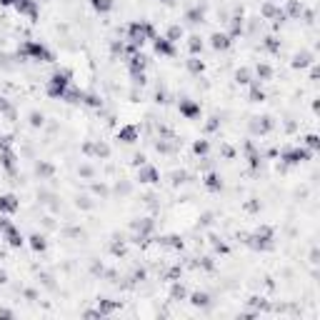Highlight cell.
Instances as JSON below:
<instances>
[{
    "label": "cell",
    "mask_w": 320,
    "mask_h": 320,
    "mask_svg": "<svg viewBox=\"0 0 320 320\" xmlns=\"http://www.w3.org/2000/svg\"><path fill=\"white\" fill-rule=\"evenodd\" d=\"M70 78H73L70 70H58V73H53L50 80L45 83V93H48V98H53V100H63L65 90L70 88Z\"/></svg>",
    "instance_id": "cell-1"
},
{
    "label": "cell",
    "mask_w": 320,
    "mask_h": 320,
    "mask_svg": "<svg viewBox=\"0 0 320 320\" xmlns=\"http://www.w3.org/2000/svg\"><path fill=\"white\" fill-rule=\"evenodd\" d=\"M153 38H155L153 23H148V20H133V23L128 25V40H130L133 45L143 48L145 40H153Z\"/></svg>",
    "instance_id": "cell-2"
},
{
    "label": "cell",
    "mask_w": 320,
    "mask_h": 320,
    "mask_svg": "<svg viewBox=\"0 0 320 320\" xmlns=\"http://www.w3.org/2000/svg\"><path fill=\"white\" fill-rule=\"evenodd\" d=\"M20 55L30 58V60H38V63H53L50 48H45L40 40H28V43H23L20 45Z\"/></svg>",
    "instance_id": "cell-3"
},
{
    "label": "cell",
    "mask_w": 320,
    "mask_h": 320,
    "mask_svg": "<svg viewBox=\"0 0 320 320\" xmlns=\"http://www.w3.org/2000/svg\"><path fill=\"white\" fill-rule=\"evenodd\" d=\"M0 233H3V240L8 243V248L20 250V248L25 245V238H23V233L18 230V225H15L13 220H8V218H0Z\"/></svg>",
    "instance_id": "cell-4"
},
{
    "label": "cell",
    "mask_w": 320,
    "mask_h": 320,
    "mask_svg": "<svg viewBox=\"0 0 320 320\" xmlns=\"http://www.w3.org/2000/svg\"><path fill=\"white\" fill-rule=\"evenodd\" d=\"M273 238H275L273 228H270V225H260V228L250 235L248 245L255 248V250H270V248H273Z\"/></svg>",
    "instance_id": "cell-5"
},
{
    "label": "cell",
    "mask_w": 320,
    "mask_h": 320,
    "mask_svg": "<svg viewBox=\"0 0 320 320\" xmlns=\"http://www.w3.org/2000/svg\"><path fill=\"white\" fill-rule=\"evenodd\" d=\"M310 158H313V153H310L308 148H288V150L280 153V160H283V163H285L288 168L300 165V163H308Z\"/></svg>",
    "instance_id": "cell-6"
},
{
    "label": "cell",
    "mask_w": 320,
    "mask_h": 320,
    "mask_svg": "<svg viewBox=\"0 0 320 320\" xmlns=\"http://www.w3.org/2000/svg\"><path fill=\"white\" fill-rule=\"evenodd\" d=\"M0 168H3L8 175L18 173V155H15L13 145H3V148H0Z\"/></svg>",
    "instance_id": "cell-7"
},
{
    "label": "cell",
    "mask_w": 320,
    "mask_h": 320,
    "mask_svg": "<svg viewBox=\"0 0 320 320\" xmlns=\"http://www.w3.org/2000/svg\"><path fill=\"white\" fill-rule=\"evenodd\" d=\"M13 10L18 13V15H25V18H30L33 23L40 18V8H38V0H18V3L13 5Z\"/></svg>",
    "instance_id": "cell-8"
},
{
    "label": "cell",
    "mask_w": 320,
    "mask_h": 320,
    "mask_svg": "<svg viewBox=\"0 0 320 320\" xmlns=\"http://www.w3.org/2000/svg\"><path fill=\"white\" fill-rule=\"evenodd\" d=\"M153 50L160 58H173L175 55V43H170L165 35H155L153 38Z\"/></svg>",
    "instance_id": "cell-9"
},
{
    "label": "cell",
    "mask_w": 320,
    "mask_h": 320,
    "mask_svg": "<svg viewBox=\"0 0 320 320\" xmlns=\"http://www.w3.org/2000/svg\"><path fill=\"white\" fill-rule=\"evenodd\" d=\"M138 183H140V185H158V183H160V170H158L155 165L143 163V165L138 168Z\"/></svg>",
    "instance_id": "cell-10"
},
{
    "label": "cell",
    "mask_w": 320,
    "mask_h": 320,
    "mask_svg": "<svg viewBox=\"0 0 320 320\" xmlns=\"http://www.w3.org/2000/svg\"><path fill=\"white\" fill-rule=\"evenodd\" d=\"M20 208V200L13 193H0V215H13Z\"/></svg>",
    "instance_id": "cell-11"
},
{
    "label": "cell",
    "mask_w": 320,
    "mask_h": 320,
    "mask_svg": "<svg viewBox=\"0 0 320 320\" xmlns=\"http://www.w3.org/2000/svg\"><path fill=\"white\" fill-rule=\"evenodd\" d=\"M273 128H275V123H273V118H270V115L253 118V123H250V130H253V135H268Z\"/></svg>",
    "instance_id": "cell-12"
},
{
    "label": "cell",
    "mask_w": 320,
    "mask_h": 320,
    "mask_svg": "<svg viewBox=\"0 0 320 320\" xmlns=\"http://www.w3.org/2000/svg\"><path fill=\"white\" fill-rule=\"evenodd\" d=\"M178 110H180V115H183L185 120L200 118V105H198L195 100H190V98H183V100L178 103Z\"/></svg>",
    "instance_id": "cell-13"
},
{
    "label": "cell",
    "mask_w": 320,
    "mask_h": 320,
    "mask_svg": "<svg viewBox=\"0 0 320 320\" xmlns=\"http://www.w3.org/2000/svg\"><path fill=\"white\" fill-rule=\"evenodd\" d=\"M115 138H118L120 143H125V145H133V143L140 138V128H138V125H123V128L115 133Z\"/></svg>",
    "instance_id": "cell-14"
},
{
    "label": "cell",
    "mask_w": 320,
    "mask_h": 320,
    "mask_svg": "<svg viewBox=\"0 0 320 320\" xmlns=\"http://www.w3.org/2000/svg\"><path fill=\"white\" fill-rule=\"evenodd\" d=\"M83 153H85L88 158H93V155H95V158H110V148H108L105 143H100V140H98V143H85V145H83Z\"/></svg>",
    "instance_id": "cell-15"
},
{
    "label": "cell",
    "mask_w": 320,
    "mask_h": 320,
    "mask_svg": "<svg viewBox=\"0 0 320 320\" xmlns=\"http://www.w3.org/2000/svg\"><path fill=\"white\" fill-rule=\"evenodd\" d=\"M230 45H233V38H230L228 33H213V35H210V48H213V50L223 53V50H228Z\"/></svg>",
    "instance_id": "cell-16"
},
{
    "label": "cell",
    "mask_w": 320,
    "mask_h": 320,
    "mask_svg": "<svg viewBox=\"0 0 320 320\" xmlns=\"http://www.w3.org/2000/svg\"><path fill=\"white\" fill-rule=\"evenodd\" d=\"M313 60H315V55H313L310 50H300V53H295V55H293L290 65H293L295 70H305V68H310V65H313Z\"/></svg>",
    "instance_id": "cell-17"
},
{
    "label": "cell",
    "mask_w": 320,
    "mask_h": 320,
    "mask_svg": "<svg viewBox=\"0 0 320 320\" xmlns=\"http://www.w3.org/2000/svg\"><path fill=\"white\" fill-rule=\"evenodd\" d=\"M210 303H213V298H210L205 290L190 293V305H193V308H210Z\"/></svg>",
    "instance_id": "cell-18"
},
{
    "label": "cell",
    "mask_w": 320,
    "mask_h": 320,
    "mask_svg": "<svg viewBox=\"0 0 320 320\" xmlns=\"http://www.w3.org/2000/svg\"><path fill=\"white\" fill-rule=\"evenodd\" d=\"M28 245H30V250H33V253H45V248H48V240H45V235L33 233V235L28 238Z\"/></svg>",
    "instance_id": "cell-19"
},
{
    "label": "cell",
    "mask_w": 320,
    "mask_h": 320,
    "mask_svg": "<svg viewBox=\"0 0 320 320\" xmlns=\"http://www.w3.org/2000/svg\"><path fill=\"white\" fill-rule=\"evenodd\" d=\"M263 18H268V20H275V23H278V20L283 23V20H285V13L280 10L275 3H265V5H263Z\"/></svg>",
    "instance_id": "cell-20"
},
{
    "label": "cell",
    "mask_w": 320,
    "mask_h": 320,
    "mask_svg": "<svg viewBox=\"0 0 320 320\" xmlns=\"http://www.w3.org/2000/svg\"><path fill=\"white\" fill-rule=\"evenodd\" d=\"M145 68H148V60H145L140 53L130 55V60H128V70H130V75H135V73H145Z\"/></svg>",
    "instance_id": "cell-21"
},
{
    "label": "cell",
    "mask_w": 320,
    "mask_h": 320,
    "mask_svg": "<svg viewBox=\"0 0 320 320\" xmlns=\"http://www.w3.org/2000/svg\"><path fill=\"white\" fill-rule=\"evenodd\" d=\"M118 308H120V303H118V300H110V298H100V300H98V313H100L103 318L113 315Z\"/></svg>",
    "instance_id": "cell-22"
},
{
    "label": "cell",
    "mask_w": 320,
    "mask_h": 320,
    "mask_svg": "<svg viewBox=\"0 0 320 320\" xmlns=\"http://www.w3.org/2000/svg\"><path fill=\"white\" fill-rule=\"evenodd\" d=\"M203 183H205V188H208L210 193H220V190H223V178H220L218 173H208Z\"/></svg>",
    "instance_id": "cell-23"
},
{
    "label": "cell",
    "mask_w": 320,
    "mask_h": 320,
    "mask_svg": "<svg viewBox=\"0 0 320 320\" xmlns=\"http://www.w3.org/2000/svg\"><path fill=\"white\" fill-rule=\"evenodd\" d=\"M203 48H205V43H203V38H200V35H190V38H188V50H190V55H200V53H203Z\"/></svg>",
    "instance_id": "cell-24"
},
{
    "label": "cell",
    "mask_w": 320,
    "mask_h": 320,
    "mask_svg": "<svg viewBox=\"0 0 320 320\" xmlns=\"http://www.w3.org/2000/svg\"><path fill=\"white\" fill-rule=\"evenodd\" d=\"M90 5H93V10H95V13L108 15V13L113 10V5H115V0H90Z\"/></svg>",
    "instance_id": "cell-25"
},
{
    "label": "cell",
    "mask_w": 320,
    "mask_h": 320,
    "mask_svg": "<svg viewBox=\"0 0 320 320\" xmlns=\"http://www.w3.org/2000/svg\"><path fill=\"white\" fill-rule=\"evenodd\" d=\"M235 83H238V85H250V83H253L250 68H238V70H235Z\"/></svg>",
    "instance_id": "cell-26"
},
{
    "label": "cell",
    "mask_w": 320,
    "mask_h": 320,
    "mask_svg": "<svg viewBox=\"0 0 320 320\" xmlns=\"http://www.w3.org/2000/svg\"><path fill=\"white\" fill-rule=\"evenodd\" d=\"M185 20H188L190 25L203 23V20H205V10H203V8H190V10L185 13Z\"/></svg>",
    "instance_id": "cell-27"
},
{
    "label": "cell",
    "mask_w": 320,
    "mask_h": 320,
    "mask_svg": "<svg viewBox=\"0 0 320 320\" xmlns=\"http://www.w3.org/2000/svg\"><path fill=\"white\" fill-rule=\"evenodd\" d=\"M185 68H188V70H190L193 75H203V73H205V63L200 60L198 55H193V58H190V60L185 63Z\"/></svg>",
    "instance_id": "cell-28"
},
{
    "label": "cell",
    "mask_w": 320,
    "mask_h": 320,
    "mask_svg": "<svg viewBox=\"0 0 320 320\" xmlns=\"http://www.w3.org/2000/svg\"><path fill=\"white\" fill-rule=\"evenodd\" d=\"M188 298V290L183 283H178V280H173V285H170V300H185Z\"/></svg>",
    "instance_id": "cell-29"
},
{
    "label": "cell",
    "mask_w": 320,
    "mask_h": 320,
    "mask_svg": "<svg viewBox=\"0 0 320 320\" xmlns=\"http://www.w3.org/2000/svg\"><path fill=\"white\" fill-rule=\"evenodd\" d=\"M265 100V90L260 88V80L250 83V103H263Z\"/></svg>",
    "instance_id": "cell-30"
},
{
    "label": "cell",
    "mask_w": 320,
    "mask_h": 320,
    "mask_svg": "<svg viewBox=\"0 0 320 320\" xmlns=\"http://www.w3.org/2000/svg\"><path fill=\"white\" fill-rule=\"evenodd\" d=\"M83 98H85V93L83 90H75V88H68L65 95H63L65 103H83Z\"/></svg>",
    "instance_id": "cell-31"
},
{
    "label": "cell",
    "mask_w": 320,
    "mask_h": 320,
    "mask_svg": "<svg viewBox=\"0 0 320 320\" xmlns=\"http://www.w3.org/2000/svg\"><path fill=\"white\" fill-rule=\"evenodd\" d=\"M303 143H305V148H308L310 153H318V150H320V135H315V133H308V135L303 138Z\"/></svg>",
    "instance_id": "cell-32"
},
{
    "label": "cell",
    "mask_w": 320,
    "mask_h": 320,
    "mask_svg": "<svg viewBox=\"0 0 320 320\" xmlns=\"http://www.w3.org/2000/svg\"><path fill=\"white\" fill-rule=\"evenodd\" d=\"M183 35H185V30H183L180 25H170V28H168V33H165V38L170 40V43H178V40H180Z\"/></svg>",
    "instance_id": "cell-33"
},
{
    "label": "cell",
    "mask_w": 320,
    "mask_h": 320,
    "mask_svg": "<svg viewBox=\"0 0 320 320\" xmlns=\"http://www.w3.org/2000/svg\"><path fill=\"white\" fill-rule=\"evenodd\" d=\"M160 243H163V245H168V248H173V250H183V240H180V238H175V235L160 238Z\"/></svg>",
    "instance_id": "cell-34"
},
{
    "label": "cell",
    "mask_w": 320,
    "mask_h": 320,
    "mask_svg": "<svg viewBox=\"0 0 320 320\" xmlns=\"http://www.w3.org/2000/svg\"><path fill=\"white\" fill-rule=\"evenodd\" d=\"M255 73H258V80H270V78H273V68H270L268 63H258Z\"/></svg>",
    "instance_id": "cell-35"
},
{
    "label": "cell",
    "mask_w": 320,
    "mask_h": 320,
    "mask_svg": "<svg viewBox=\"0 0 320 320\" xmlns=\"http://www.w3.org/2000/svg\"><path fill=\"white\" fill-rule=\"evenodd\" d=\"M133 228H135V230L140 233V238H145L148 233H153V220H150V218H145V220H140V223H135Z\"/></svg>",
    "instance_id": "cell-36"
},
{
    "label": "cell",
    "mask_w": 320,
    "mask_h": 320,
    "mask_svg": "<svg viewBox=\"0 0 320 320\" xmlns=\"http://www.w3.org/2000/svg\"><path fill=\"white\" fill-rule=\"evenodd\" d=\"M193 153L195 155H208L210 153V143L208 140H195L193 143Z\"/></svg>",
    "instance_id": "cell-37"
},
{
    "label": "cell",
    "mask_w": 320,
    "mask_h": 320,
    "mask_svg": "<svg viewBox=\"0 0 320 320\" xmlns=\"http://www.w3.org/2000/svg\"><path fill=\"white\" fill-rule=\"evenodd\" d=\"M303 10H305L303 3H298V0H288V15H290V18H300Z\"/></svg>",
    "instance_id": "cell-38"
},
{
    "label": "cell",
    "mask_w": 320,
    "mask_h": 320,
    "mask_svg": "<svg viewBox=\"0 0 320 320\" xmlns=\"http://www.w3.org/2000/svg\"><path fill=\"white\" fill-rule=\"evenodd\" d=\"M0 115H8V118H15L13 103H10L8 98H0Z\"/></svg>",
    "instance_id": "cell-39"
},
{
    "label": "cell",
    "mask_w": 320,
    "mask_h": 320,
    "mask_svg": "<svg viewBox=\"0 0 320 320\" xmlns=\"http://www.w3.org/2000/svg\"><path fill=\"white\" fill-rule=\"evenodd\" d=\"M245 150H248V158H250V168L255 170V168L260 165V155L255 153V148H253V143H248V145H245Z\"/></svg>",
    "instance_id": "cell-40"
},
{
    "label": "cell",
    "mask_w": 320,
    "mask_h": 320,
    "mask_svg": "<svg viewBox=\"0 0 320 320\" xmlns=\"http://www.w3.org/2000/svg\"><path fill=\"white\" fill-rule=\"evenodd\" d=\"M43 123H45V115L38 113V110H33V113H30V125H33V128H40Z\"/></svg>",
    "instance_id": "cell-41"
},
{
    "label": "cell",
    "mask_w": 320,
    "mask_h": 320,
    "mask_svg": "<svg viewBox=\"0 0 320 320\" xmlns=\"http://www.w3.org/2000/svg\"><path fill=\"white\" fill-rule=\"evenodd\" d=\"M240 30H243V15H235V18H233V28H230V33H228V35H230V38H235Z\"/></svg>",
    "instance_id": "cell-42"
},
{
    "label": "cell",
    "mask_w": 320,
    "mask_h": 320,
    "mask_svg": "<svg viewBox=\"0 0 320 320\" xmlns=\"http://www.w3.org/2000/svg\"><path fill=\"white\" fill-rule=\"evenodd\" d=\"M35 173L43 175V178H50V175H53V165H48V163H38V165H35Z\"/></svg>",
    "instance_id": "cell-43"
},
{
    "label": "cell",
    "mask_w": 320,
    "mask_h": 320,
    "mask_svg": "<svg viewBox=\"0 0 320 320\" xmlns=\"http://www.w3.org/2000/svg\"><path fill=\"white\" fill-rule=\"evenodd\" d=\"M265 48H268L270 53H280V43H278V38L268 35V38H265Z\"/></svg>",
    "instance_id": "cell-44"
},
{
    "label": "cell",
    "mask_w": 320,
    "mask_h": 320,
    "mask_svg": "<svg viewBox=\"0 0 320 320\" xmlns=\"http://www.w3.org/2000/svg\"><path fill=\"white\" fill-rule=\"evenodd\" d=\"M83 103H85V105H90V108H100V105H103V100H100L98 95H88V93H85Z\"/></svg>",
    "instance_id": "cell-45"
},
{
    "label": "cell",
    "mask_w": 320,
    "mask_h": 320,
    "mask_svg": "<svg viewBox=\"0 0 320 320\" xmlns=\"http://www.w3.org/2000/svg\"><path fill=\"white\" fill-rule=\"evenodd\" d=\"M155 148H158V153H173V150H175V145H170V143H165V140L155 143Z\"/></svg>",
    "instance_id": "cell-46"
},
{
    "label": "cell",
    "mask_w": 320,
    "mask_h": 320,
    "mask_svg": "<svg viewBox=\"0 0 320 320\" xmlns=\"http://www.w3.org/2000/svg\"><path fill=\"white\" fill-rule=\"evenodd\" d=\"M178 278H180V265L170 268V270H168V275H165V280H170V283H173V280H178Z\"/></svg>",
    "instance_id": "cell-47"
},
{
    "label": "cell",
    "mask_w": 320,
    "mask_h": 320,
    "mask_svg": "<svg viewBox=\"0 0 320 320\" xmlns=\"http://www.w3.org/2000/svg\"><path fill=\"white\" fill-rule=\"evenodd\" d=\"M248 303H250V305H253V308H260V310H265V308H268V303H265V300H263V298H250V300H248Z\"/></svg>",
    "instance_id": "cell-48"
},
{
    "label": "cell",
    "mask_w": 320,
    "mask_h": 320,
    "mask_svg": "<svg viewBox=\"0 0 320 320\" xmlns=\"http://www.w3.org/2000/svg\"><path fill=\"white\" fill-rule=\"evenodd\" d=\"M218 125H220V120H218V118H210V120H208V125H205V130L213 133V130H218Z\"/></svg>",
    "instance_id": "cell-49"
},
{
    "label": "cell",
    "mask_w": 320,
    "mask_h": 320,
    "mask_svg": "<svg viewBox=\"0 0 320 320\" xmlns=\"http://www.w3.org/2000/svg\"><path fill=\"white\" fill-rule=\"evenodd\" d=\"M200 265H203V270H213V268H215L213 258H203V260H200Z\"/></svg>",
    "instance_id": "cell-50"
},
{
    "label": "cell",
    "mask_w": 320,
    "mask_h": 320,
    "mask_svg": "<svg viewBox=\"0 0 320 320\" xmlns=\"http://www.w3.org/2000/svg\"><path fill=\"white\" fill-rule=\"evenodd\" d=\"M110 50H113V55H118V53L123 55V53H125V45H123V43H113V48H110Z\"/></svg>",
    "instance_id": "cell-51"
},
{
    "label": "cell",
    "mask_w": 320,
    "mask_h": 320,
    "mask_svg": "<svg viewBox=\"0 0 320 320\" xmlns=\"http://www.w3.org/2000/svg\"><path fill=\"white\" fill-rule=\"evenodd\" d=\"M213 248H215L218 253H228V245H225V243H218V240L213 243Z\"/></svg>",
    "instance_id": "cell-52"
},
{
    "label": "cell",
    "mask_w": 320,
    "mask_h": 320,
    "mask_svg": "<svg viewBox=\"0 0 320 320\" xmlns=\"http://www.w3.org/2000/svg\"><path fill=\"white\" fill-rule=\"evenodd\" d=\"M143 163H145V155H135V158H133V165H135V168H140Z\"/></svg>",
    "instance_id": "cell-53"
},
{
    "label": "cell",
    "mask_w": 320,
    "mask_h": 320,
    "mask_svg": "<svg viewBox=\"0 0 320 320\" xmlns=\"http://www.w3.org/2000/svg\"><path fill=\"white\" fill-rule=\"evenodd\" d=\"M83 315H85V318H103V315L98 313V308H95V310H85Z\"/></svg>",
    "instance_id": "cell-54"
},
{
    "label": "cell",
    "mask_w": 320,
    "mask_h": 320,
    "mask_svg": "<svg viewBox=\"0 0 320 320\" xmlns=\"http://www.w3.org/2000/svg\"><path fill=\"white\" fill-rule=\"evenodd\" d=\"M80 175H85V178H90V175H93V168L83 165V168H80Z\"/></svg>",
    "instance_id": "cell-55"
},
{
    "label": "cell",
    "mask_w": 320,
    "mask_h": 320,
    "mask_svg": "<svg viewBox=\"0 0 320 320\" xmlns=\"http://www.w3.org/2000/svg\"><path fill=\"white\" fill-rule=\"evenodd\" d=\"M5 283H8V273L0 268V285H5Z\"/></svg>",
    "instance_id": "cell-56"
},
{
    "label": "cell",
    "mask_w": 320,
    "mask_h": 320,
    "mask_svg": "<svg viewBox=\"0 0 320 320\" xmlns=\"http://www.w3.org/2000/svg\"><path fill=\"white\" fill-rule=\"evenodd\" d=\"M18 3V0H0V5H3V8H13Z\"/></svg>",
    "instance_id": "cell-57"
},
{
    "label": "cell",
    "mask_w": 320,
    "mask_h": 320,
    "mask_svg": "<svg viewBox=\"0 0 320 320\" xmlns=\"http://www.w3.org/2000/svg\"><path fill=\"white\" fill-rule=\"evenodd\" d=\"M173 178H175V183H185V178H188V175H185V173H175Z\"/></svg>",
    "instance_id": "cell-58"
},
{
    "label": "cell",
    "mask_w": 320,
    "mask_h": 320,
    "mask_svg": "<svg viewBox=\"0 0 320 320\" xmlns=\"http://www.w3.org/2000/svg\"><path fill=\"white\" fill-rule=\"evenodd\" d=\"M113 253H115V255H123L125 248H123V245H113Z\"/></svg>",
    "instance_id": "cell-59"
},
{
    "label": "cell",
    "mask_w": 320,
    "mask_h": 320,
    "mask_svg": "<svg viewBox=\"0 0 320 320\" xmlns=\"http://www.w3.org/2000/svg\"><path fill=\"white\" fill-rule=\"evenodd\" d=\"M248 210L255 213V210H260V205H258V203H248Z\"/></svg>",
    "instance_id": "cell-60"
},
{
    "label": "cell",
    "mask_w": 320,
    "mask_h": 320,
    "mask_svg": "<svg viewBox=\"0 0 320 320\" xmlns=\"http://www.w3.org/2000/svg\"><path fill=\"white\" fill-rule=\"evenodd\" d=\"M0 318H13V310H0Z\"/></svg>",
    "instance_id": "cell-61"
},
{
    "label": "cell",
    "mask_w": 320,
    "mask_h": 320,
    "mask_svg": "<svg viewBox=\"0 0 320 320\" xmlns=\"http://www.w3.org/2000/svg\"><path fill=\"white\" fill-rule=\"evenodd\" d=\"M160 3H163V5H173V3H175V0H160Z\"/></svg>",
    "instance_id": "cell-62"
}]
</instances>
